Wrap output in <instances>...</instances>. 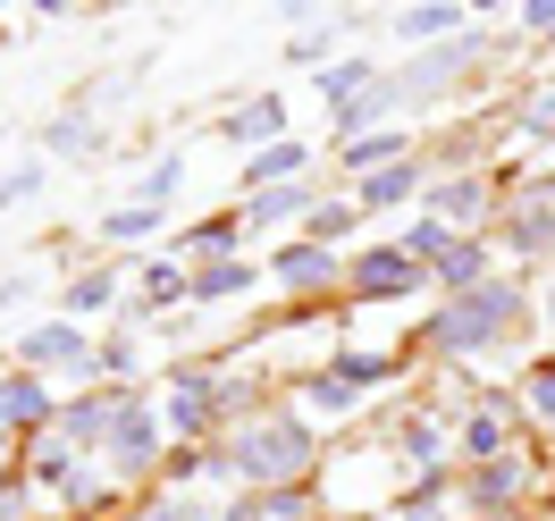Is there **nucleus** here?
<instances>
[{
  "label": "nucleus",
  "instance_id": "12",
  "mask_svg": "<svg viewBox=\"0 0 555 521\" xmlns=\"http://www.w3.org/2000/svg\"><path fill=\"white\" fill-rule=\"evenodd\" d=\"M152 227H160L152 210H118V219H109V236H118V244H143V236H152Z\"/></svg>",
  "mask_w": 555,
  "mask_h": 521
},
{
  "label": "nucleus",
  "instance_id": "9",
  "mask_svg": "<svg viewBox=\"0 0 555 521\" xmlns=\"http://www.w3.org/2000/svg\"><path fill=\"white\" fill-rule=\"evenodd\" d=\"M514 244H530V252H547V244H555V210H521Z\"/></svg>",
  "mask_w": 555,
  "mask_h": 521
},
{
  "label": "nucleus",
  "instance_id": "13",
  "mask_svg": "<svg viewBox=\"0 0 555 521\" xmlns=\"http://www.w3.org/2000/svg\"><path fill=\"white\" fill-rule=\"evenodd\" d=\"M463 446H472V454H496V446H505V429H496V413H480V420H472V429H463Z\"/></svg>",
  "mask_w": 555,
  "mask_h": 521
},
{
  "label": "nucleus",
  "instance_id": "7",
  "mask_svg": "<svg viewBox=\"0 0 555 521\" xmlns=\"http://www.w3.org/2000/svg\"><path fill=\"white\" fill-rule=\"evenodd\" d=\"M35 413H42V387H35V379L0 387V420H35Z\"/></svg>",
  "mask_w": 555,
  "mask_h": 521
},
{
  "label": "nucleus",
  "instance_id": "5",
  "mask_svg": "<svg viewBox=\"0 0 555 521\" xmlns=\"http://www.w3.org/2000/svg\"><path fill=\"white\" fill-rule=\"evenodd\" d=\"M295 169H304V143H270V152H261V160H253L244 177H253V185H270V194H278V177H295Z\"/></svg>",
  "mask_w": 555,
  "mask_h": 521
},
{
  "label": "nucleus",
  "instance_id": "2",
  "mask_svg": "<svg viewBox=\"0 0 555 521\" xmlns=\"http://www.w3.org/2000/svg\"><path fill=\"white\" fill-rule=\"evenodd\" d=\"M505 312H514V295H463V312H447V337L454 346H488L505 328Z\"/></svg>",
  "mask_w": 555,
  "mask_h": 521
},
{
  "label": "nucleus",
  "instance_id": "19",
  "mask_svg": "<svg viewBox=\"0 0 555 521\" xmlns=\"http://www.w3.org/2000/svg\"><path fill=\"white\" fill-rule=\"evenodd\" d=\"M160 521H203V513H194V505H169V513H160Z\"/></svg>",
  "mask_w": 555,
  "mask_h": 521
},
{
  "label": "nucleus",
  "instance_id": "10",
  "mask_svg": "<svg viewBox=\"0 0 555 521\" xmlns=\"http://www.w3.org/2000/svg\"><path fill=\"white\" fill-rule=\"evenodd\" d=\"M463 26V9H404V35H447Z\"/></svg>",
  "mask_w": 555,
  "mask_h": 521
},
{
  "label": "nucleus",
  "instance_id": "14",
  "mask_svg": "<svg viewBox=\"0 0 555 521\" xmlns=\"http://www.w3.org/2000/svg\"><path fill=\"white\" fill-rule=\"evenodd\" d=\"M404 185H413V169H379V177H371V185H362V194H371V203H396Z\"/></svg>",
  "mask_w": 555,
  "mask_h": 521
},
{
  "label": "nucleus",
  "instance_id": "1",
  "mask_svg": "<svg viewBox=\"0 0 555 521\" xmlns=\"http://www.w3.org/2000/svg\"><path fill=\"white\" fill-rule=\"evenodd\" d=\"M304 454H312L304 429H253L244 438V471H304Z\"/></svg>",
  "mask_w": 555,
  "mask_h": 521
},
{
  "label": "nucleus",
  "instance_id": "16",
  "mask_svg": "<svg viewBox=\"0 0 555 521\" xmlns=\"http://www.w3.org/2000/svg\"><path fill=\"white\" fill-rule=\"evenodd\" d=\"M514 480H521L514 463H496V471H480V487H472V496H514Z\"/></svg>",
  "mask_w": 555,
  "mask_h": 521
},
{
  "label": "nucleus",
  "instance_id": "17",
  "mask_svg": "<svg viewBox=\"0 0 555 521\" xmlns=\"http://www.w3.org/2000/svg\"><path fill=\"white\" fill-rule=\"evenodd\" d=\"M109 303V278H76V312H102Z\"/></svg>",
  "mask_w": 555,
  "mask_h": 521
},
{
  "label": "nucleus",
  "instance_id": "18",
  "mask_svg": "<svg viewBox=\"0 0 555 521\" xmlns=\"http://www.w3.org/2000/svg\"><path fill=\"white\" fill-rule=\"evenodd\" d=\"M530 404H539V413L555 420V370H539V379H530Z\"/></svg>",
  "mask_w": 555,
  "mask_h": 521
},
{
  "label": "nucleus",
  "instance_id": "6",
  "mask_svg": "<svg viewBox=\"0 0 555 521\" xmlns=\"http://www.w3.org/2000/svg\"><path fill=\"white\" fill-rule=\"evenodd\" d=\"M362 286H371V295H396V286H413V261H404V252H379V261H362Z\"/></svg>",
  "mask_w": 555,
  "mask_h": 521
},
{
  "label": "nucleus",
  "instance_id": "15",
  "mask_svg": "<svg viewBox=\"0 0 555 521\" xmlns=\"http://www.w3.org/2000/svg\"><path fill=\"white\" fill-rule=\"evenodd\" d=\"M480 261H488L480 244H454V252H447V278H480Z\"/></svg>",
  "mask_w": 555,
  "mask_h": 521
},
{
  "label": "nucleus",
  "instance_id": "4",
  "mask_svg": "<svg viewBox=\"0 0 555 521\" xmlns=\"http://www.w3.org/2000/svg\"><path fill=\"white\" fill-rule=\"evenodd\" d=\"M26 353H35V362H76V370L93 362V353H85V337H76V328H42V337H26Z\"/></svg>",
  "mask_w": 555,
  "mask_h": 521
},
{
  "label": "nucleus",
  "instance_id": "11",
  "mask_svg": "<svg viewBox=\"0 0 555 521\" xmlns=\"http://www.w3.org/2000/svg\"><path fill=\"white\" fill-rule=\"evenodd\" d=\"M278 278H286V286H312V278H328V261H320V252H286Z\"/></svg>",
  "mask_w": 555,
  "mask_h": 521
},
{
  "label": "nucleus",
  "instance_id": "3",
  "mask_svg": "<svg viewBox=\"0 0 555 521\" xmlns=\"http://www.w3.org/2000/svg\"><path fill=\"white\" fill-rule=\"evenodd\" d=\"M118 438H109V454H118V471H135V463H152V446H160V429H152V413H135V404H118V420H109Z\"/></svg>",
  "mask_w": 555,
  "mask_h": 521
},
{
  "label": "nucleus",
  "instance_id": "8",
  "mask_svg": "<svg viewBox=\"0 0 555 521\" xmlns=\"http://www.w3.org/2000/svg\"><path fill=\"white\" fill-rule=\"evenodd\" d=\"M387 102H396V84H371V93H353V102L337 109V118H346V127H371V118H379Z\"/></svg>",
  "mask_w": 555,
  "mask_h": 521
}]
</instances>
